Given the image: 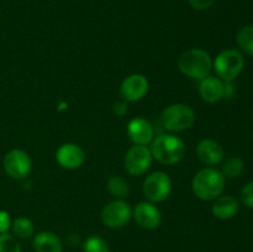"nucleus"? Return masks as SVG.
<instances>
[{
  "instance_id": "obj_1",
  "label": "nucleus",
  "mask_w": 253,
  "mask_h": 252,
  "mask_svg": "<svg viewBox=\"0 0 253 252\" xmlns=\"http://www.w3.org/2000/svg\"><path fill=\"white\" fill-rule=\"evenodd\" d=\"M225 189V175L215 168L208 167L199 170L192 180V190L202 200H214Z\"/></svg>"
},
{
  "instance_id": "obj_2",
  "label": "nucleus",
  "mask_w": 253,
  "mask_h": 252,
  "mask_svg": "<svg viewBox=\"0 0 253 252\" xmlns=\"http://www.w3.org/2000/svg\"><path fill=\"white\" fill-rule=\"evenodd\" d=\"M151 153L160 163L167 166L180 162L185 156V145L172 133H162L151 142Z\"/></svg>"
},
{
  "instance_id": "obj_3",
  "label": "nucleus",
  "mask_w": 253,
  "mask_h": 252,
  "mask_svg": "<svg viewBox=\"0 0 253 252\" xmlns=\"http://www.w3.org/2000/svg\"><path fill=\"white\" fill-rule=\"evenodd\" d=\"M178 67L184 76L202 81L210 76L212 69V59L205 49L194 47L180 54L178 59Z\"/></svg>"
},
{
  "instance_id": "obj_4",
  "label": "nucleus",
  "mask_w": 253,
  "mask_h": 252,
  "mask_svg": "<svg viewBox=\"0 0 253 252\" xmlns=\"http://www.w3.org/2000/svg\"><path fill=\"white\" fill-rule=\"evenodd\" d=\"M244 66V56L237 49H225L220 52L212 62L217 77L224 82L234 81L241 73Z\"/></svg>"
},
{
  "instance_id": "obj_5",
  "label": "nucleus",
  "mask_w": 253,
  "mask_h": 252,
  "mask_svg": "<svg viewBox=\"0 0 253 252\" xmlns=\"http://www.w3.org/2000/svg\"><path fill=\"white\" fill-rule=\"evenodd\" d=\"M194 121V110L185 104H172L162 114L163 126L173 132L188 130L192 127Z\"/></svg>"
},
{
  "instance_id": "obj_6",
  "label": "nucleus",
  "mask_w": 253,
  "mask_h": 252,
  "mask_svg": "<svg viewBox=\"0 0 253 252\" xmlns=\"http://www.w3.org/2000/svg\"><path fill=\"white\" fill-rule=\"evenodd\" d=\"M143 194L151 203H161L169 197L172 192V180L165 172L151 173L143 182Z\"/></svg>"
},
{
  "instance_id": "obj_7",
  "label": "nucleus",
  "mask_w": 253,
  "mask_h": 252,
  "mask_svg": "<svg viewBox=\"0 0 253 252\" xmlns=\"http://www.w3.org/2000/svg\"><path fill=\"white\" fill-rule=\"evenodd\" d=\"M152 153L147 146L133 145L124 158V167L131 175H142L152 165Z\"/></svg>"
},
{
  "instance_id": "obj_8",
  "label": "nucleus",
  "mask_w": 253,
  "mask_h": 252,
  "mask_svg": "<svg viewBox=\"0 0 253 252\" xmlns=\"http://www.w3.org/2000/svg\"><path fill=\"white\" fill-rule=\"evenodd\" d=\"M131 216H132V210L128 203H126L124 199L110 202L101 210V221L105 226L111 227V229L125 226Z\"/></svg>"
},
{
  "instance_id": "obj_9",
  "label": "nucleus",
  "mask_w": 253,
  "mask_h": 252,
  "mask_svg": "<svg viewBox=\"0 0 253 252\" xmlns=\"http://www.w3.org/2000/svg\"><path fill=\"white\" fill-rule=\"evenodd\" d=\"M4 169L9 177L14 179H24L30 174L32 161L22 150H11L4 157Z\"/></svg>"
},
{
  "instance_id": "obj_10",
  "label": "nucleus",
  "mask_w": 253,
  "mask_h": 252,
  "mask_svg": "<svg viewBox=\"0 0 253 252\" xmlns=\"http://www.w3.org/2000/svg\"><path fill=\"white\" fill-rule=\"evenodd\" d=\"M147 78L142 74H131L126 77L120 85V94L125 101H138L147 94L148 91Z\"/></svg>"
},
{
  "instance_id": "obj_11",
  "label": "nucleus",
  "mask_w": 253,
  "mask_h": 252,
  "mask_svg": "<svg viewBox=\"0 0 253 252\" xmlns=\"http://www.w3.org/2000/svg\"><path fill=\"white\" fill-rule=\"evenodd\" d=\"M132 216L135 221L140 225L142 229L153 230L160 226L161 211L153 203L151 202H141L135 207L132 212Z\"/></svg>"
},
{
  "instance_id": "obj_12",
  "label": "nucleus",
  "mask_w": 253,
  "mask_h": 252,
  "mask_svg": "<svg viewBox=\"0 0 253 252\" xmlns=\"http://www.w3.org/2000/svg\"><path fill=\"white\" fill-rule=\"evenodd\" d=\"M56 160L58 165L66 169H77L85 161V153L83 148L76 143H64L57 150Z\"/></svg>"
},
{
  "instance_id": "obj_13",
  "label": "nucleus",
  "mask_w": 253,
  "mask_h": 252,
  "mask_svg": "<svg viewBox=\"0 0 253 252\" xmlns=\"http://www.w3.org/2000/svg\"><path fill=\"white\" fill-rule=\"evenodd\" d=\"M126 132H127L128 138L135 145L147 146L155 138V128H153L152 124L142 118L132 119L128 123Z\"/></svg>"
},
{
  "instance_id": "obj_14",
  "label": "nucleus",
  "mask_w": 253,
  "mask_h": 252,
  "mask_svg": "<svg viewBox=\"0 0 253 252\" xmlns=\"http://www.w3.org/2000/svg\"><path fill=\"white\" fill-rule=\"evenodd\" d=\"M197 156L200 162L205 166L219 165L224 160V148L217 141L211 138L202 140L197 146Z\"/></svg>"
},
{
  "instance_id": "obj_15",
  "label": "nucleus",
  "mask_w": 253,
  "mask_h": 252,
  "mask_svg": "<svg viewBox=\"0 0 253 252\" xmlns=\"http://www.w3.org/2000/svg\"><path fill=\"white\" fill-rule=\"evenodd\" d=\"M199 94L204 101L215 104L225 98V82L217 77H207L199 84Z\"/></svg>"
},
{
  "instance_id": "obj_16",
  "label": "nucleus",
  "mask_w": 253,
  "mask_h": 252,
  "mask_svg": "<svg viewBox=\"0 0 253 252\" xmlns=\"http://www.w3.org/2000/svg\"><path fill=\"white\" fill-rule=\"evenodd\" d=\"M239 210V202L231 195L217 197L211 207L212 215L217 219L226 220L234 216Z\"/></svg>"
},
{
  "instance_id": "obj_17",
  "label": "nucleus",
  "mask_w": 253,
  "mask_h": 252,
  "mask_svg": "<svg viewBox=\"0 0 253 252\" xmlns=\"http://www.w3.org/2000/svg\"><path fill=\"white\" fill-rule=\"evenodd\" d=\"M32 244L36 252H62L63 250L61 239L51 231L39 232Z\"/></svg>"
},
{
  "instance_id": "obj_18",
  "label": "nucleus",
  "mask_w": 253,
  "mask_h": 252,
  "mask_svg": "<svg viewBox=\"0 0 253 252\" xmlns=\"http://www.w3.org/2000/svg\"><path fill=\"white\" fill-rule=\"evenodd\" d=\"M108 190L111 195L119 198V199H124L128 195L130 192V187H128L127 180L120 175H114L109 179L108 182Z\"/></svg>"
},
{
  "instance_id": "obj_19",
  "label": "nucleus",
  "mask_w": 253,
  "mask_h": 252,
  "mask_svg": "<svg viewBox=\"0 0 253 252\" xmlns=\"http://www.w3.org/2000/svg\"><path fill=\"white\" fill-rule=\"evenodd\" d=\"M12 234L17 239H29L34 235V224L27 217H17L11 222Z\"/></svg>"
},
{
  "instance_id": "obj_20",
  "label": "nucleus",
  "mask_w": 253,
  "mask_h": 252,
  "mask_svg": "<svg viewBox=\"0 0 253 252\" xmlns=\"http://www.w3.org/2000/svg\"><path fill=\"white\" fill-rule=\"evenodd\" d=\"M237 44L240 48L249 56L253 57V25L244 26L236 36Z\"/></svg>"
},
{
  "instance_id": "obj_21",
  "label": "nucleus",
  "mask_w": 253,
  "mask_h": 252,
  "mask_svg": "<svg viewBox=\"0 0 253 252\" xmlns=\"http://www.w3.org/2000/svg\"><path fill=\"white\" fill-rule=\"evenodd\" d=\"M245 163L242 158L237 156H232L225 160L222 165V174L229 178H237L242 172H244Z\"/></svg>"
},
{
  "instance_id": "obj_22",
  "label": "nucleus",
  "mask_w": 253,
  "mask_h": 252,
  "mask_svg": "<svg viewBox=\"0 0 253 252\" xmlns=\"http://www.w3.org/2000/svg\"><path fill=\"white\" fill-rule=\"evenodd\" d=\"M83 252H110V250L103 237L93 235L84 241Z\"/></svg>"
},
{
  "instance_id": "obj_23",
  "label": "nucleus",
  "mask_w": 253,
  "mask_h": 252,
  "mask_svg": "<svg viewBox=\"0 0 253 252\" xmlns=\"http://www.w3.org/2000/svg\"><path fill=\"white\" fill-rule=\"evenodd\" d=\"M0 252H21V246L12 235L0 234Z\"/></svg>"
},
{
  "instance_id": "obj_24",
  "label": "nucleus",
  "mask_w": 253,
  "mask_h": 252,
  "mask_svg": "<svg viewBox=\"0 0 253 252\" xmlns=\"http://www.w3.org/2000/svg\"><path fill=\"white\" fill-rule=\"evenodd\" d=\"M241 200L247 208L253 209V180L247 183L244 189L241 190Z\"/></svg>"
},
{
  "instance_id": "obj_25",
  "label": "nucleus",
  "mask_w": 253,
  "mask_h": 252,
  "mask_svg": "<svg viewBox=\"0 0 253 252\" xmlns=\"http://www.w3.org/2000/svg\"><path fill=\"white\" fill-rule=\"evenodd\" d=\"M11 227V219L10 215L4 210H0V234H5Z\"/></svg>"
},
{
  "instance_id": "obj_26",
  "label": "nucleus",
  "mask_w": 253,
  "mask_h": 252,
  "mask_svg": "<svg viewBox=\"0 0 253 252\" xmlns=\"http://www.w3.org/2000/svg\"><path fill=\"white\" fill-rule=\"evenodd\" d=\"M215 0H189L190 5L194 7L195 10H207L212 5Z\"/></svg>"
},
{
  "instance_id": "obj_27",
  "label": "nucleus",
  "mask_w": 253,
  "mask_h": 252,
  "mask_svg": "<svg viewBox=\"0 0 253 252\" xmlns=\"http://www.w3.org/2000/svg\"><path fill=\"white\" fill-rule=\"evenodd\" d=\"M113 111L115 115L124 116L126 113H127V103L124 100L116 101V103L113 105Z\"/></svg>"
}]
</instances>
